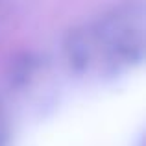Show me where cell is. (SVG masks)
<instances>
[{
    "label": "cell",
    "instance_id": "obj_1",
    "mask_svg": "<svg viewBox=\"0 0 146 146\" xmlns=\"http://www.w3.org/2000/svg\"><path fill=\"white\" fill-rule=\"evenodd\" d=\"M143 102L131 91L80 98L46 115L9 146H143Z\"/></svg>",
    "mask_w": 146,
    "mask_h": 146
}]
</instances>
